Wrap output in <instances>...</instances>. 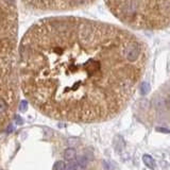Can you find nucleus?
<instances>
[{
  "label": "nucleus",
  "mask_w": 170,
  "mask_h": 170,
  "mask_svg": "<svg viewBox=\"0 0 170 170\" xmlns=\"http://www.w3.org/2000/svg\"><path fill=\"white\" fill-rule=\"evenodd\" d=\"M77 163L84 168V167H86L87 164H88V159H87V157L85 155H80V156H78V159H77Z\"/></svg>",
  "instance_id": "6e6552de"
},
{
  "label": "nucleus",
  "mask_w": 170,
  "mask_h": 170,
  "mask_svg": "<svg viewBox=\"0 0 170 170\" xmlns=\"http://www.w3.org/2000/svg\"><path fill=\"white\" fill-rule=\"evenodd\" d=\"M76 150H74V148H69V149H66L64 152V157L65 159H67V161H72V159L76 157Z\"/></svg>",
  "instance_id": "423d86ee"
},
{
  "label": "nucleus",
  "mask_w": 170,
  "mask_h": 170,
  "mask_svg": "<svg viewBox=\"0 0 170 170\" xmlns=\"http://www.w3.org/2000/svg\"><path fill=\"white\" fill-rule=\"evenodd\" d=\"M68 142H69V145H70V146H72V145H74V144H77V142H79V141L77 138H69Z\"/></svg>",
  "instance_id": "ddd939ff"
},
{
  "label": "nucleus",
  "mask_w": 170,
  "mask_h": 170,
  "mask_svg": "<svg viewBox=\"0 0 170 170\" xmlns=\"http://www.w3.org/2000/svg\"><path fill=\"white\" fill-rule=\"evenodd\" d=\"M17 0H0V91L18 74Z\"/></svg>",
  "instance_id": "7ed1b4c3"
},
{
  "label": "nucleus",
  "mask_w": 170,
  "mask_h": 170,
  "mask_svg": "<svg viewBox=\"0 0 170 170\" xmlns=\"http://www.w3.org/2000/svg\"><path fill=\"white\" fill-rule=\"evenodd\" d=\"M167 103H168V105L170 106V97H169V98H168V101H167Z\"/></svg>",
  "instance_id": "dca6fc26"
},
{
  "label": "nucleus",
  "mask_w": 170,
  "mask_h": 170,
  "mask_svg": "<svg viewBox=\"0 0 170 170\" xmlns=\"http://www.w3.org/2000/svg\"><path fill=\"white\" fill-rule=\"evenodd\" d=\"M26 11L34 15H62L96 3L97 0H19Z\"/></svg>",
  "instance_id": "20e7f679"
},
{
  "label": "nucleus",
  "mask_w": 170,
  "mask_h": 170,
  "mask_svg": "<svg viewBox=\"0 0 170 170\" xmlns=\"http://www.w3.org/2000/svg\"><path fill=\"white\" fill-rule=\"evenodd\" d=\"M78 167H79V165H78V163H77V161H74V162L70 161L68 164L66 165L65 170H78Z\"/></svg>",
  "instance_id": "1a4fd4ad"
},
{
  "label": "nucleus",
  "mask_w": 170,
  "mask_h": 170,
  "mask_svg": "<svg viewBox=\"0 0 170 170\" xmlns=\"http://www.w3.org/2000/svg\"><path fill=\"white\" fill-rule=\"evenodd\" d=\"M18 110L20 112H26L27 110H28V102H27L26 100H22L20 103H19Z\"/></svg>",
  "instance_id": "9b49d317"
},
{
  "label": "nucleus",
  "mask_w": 170,
  "mask_h": 170,
  "mask_svg": "<svg viewBox=\"0 0 170 170\" xmlns=\"http://www.w3.org/2000/svg\"><path fill=\"white\" fill-rule=\"evenodd\" d=\"M14 118L16 119L17 124H22V122H24V121H22V119L20 118V117L18 116V115H15V116H14Z\"/></svg>",
  "instance_id": "f8f14e48"
},
{
  "label": "nucleus",
  "mask_w": 170,
  "mask_h": 170,
  "mask_svg": "<svg viewBox=\"0 0 170 170\" xmlns=\"http://www.w3.org/2000/svg\"><path fill=\"white\" fill-rule=\"evenodd\" d=\"M109 11L128 28L159 30L170 26V0H104Z\"/></svg>",
  "instance_id": "f03ea898"
},
{
  "label": "nucleus",
  "mask_w": 170,
  "mask_h": 170,
  "mask_svg": "<svg viewBox=\"0 0 170 170\" xmlns=\"http://www.w3.org/2000/svg\"><path fill=\"white\" fill-rule=\"evenodd\" d=\"M149 92H150V84L148 82H142L141 85V94L142 96H146Z\"/></svg>",
  "instance_id": "0eeeda50"
},
{
  "label": "nucleus",
  "mask_w": 170,
  "mask_h": 170,
  "mask_svg": "<svg viewBox=\"0 0 170 170\" xmlns=\"http://www.w3.org/2000/svg\"><path fill=\"white\" fill-rule=\"evenodd\" d=\"M156 130L159 132H164V133H169V130H167V129H164V128H156Z\"/></svg>",
  "instance_id": "4468645a"
},
{
  "label": "nucleus",
  "mask_w": 170,
  "mask_h": 170,
  "mask_svg": "<svg viewBox=\"0 0 170 170\" xmlns=\"http://www.w3.org/2000/svg\"><path fill=\"white\" fill-rule=\"evenodd\" d=\"M65 168H66V165H65L64 162H62V161L56 162L53 166V170H65Z\"/></svg>",
  "instance_id": "9d476101"
},
{
  "label": "nucleus",
  "mask_w": 170,
  "mask_h": 170,
  "mask_svg": "<svg viewBox=\"0 0 170 170\" xmlns=\"http://www.w3.org/2000/svg\"><path fill=\"white\" fill-rule=\"evenodd\" d=\"M142 162H144V164L146 165L148 168L150 169H155L156 167V163L155 161L153 159V157L150 156L149 154H145V155H142Z\"/></svg>",
  "instance_id": "39448f33"
},
{
  "label": "nucleus",
  "mask_w": 170,
  "mask_h": 170,
  "mask_svg": "<svg viewBox=\"0 0 170 170\" xmlns=\"http://www.w3.org/2000/svg\"><path fill=\"white\" fill-rule=\"evenodd\" d=\"M104 168H105V170H110V166L107 165V163H104Z\"/></svg>",
  "instance_id": "2eb2a0df"
},
{
  "label": "nucleus",
  "mask_w": 170,
  "mask_h": 170,
  "mask_svg": "<svg viewBox=\"0 0 170 170\" xmlns=\"http://www.w3.org/2000/svg\"><path fill=\"white\" fill-rule=\"evenodd\" d=\"M146 44L126 28L72 15H51L18 46L19 85L50 118L97 122L122 111L146 67Z\"/></svg>",
  "instance_id": "f257e3e1"
}]
</instances>
